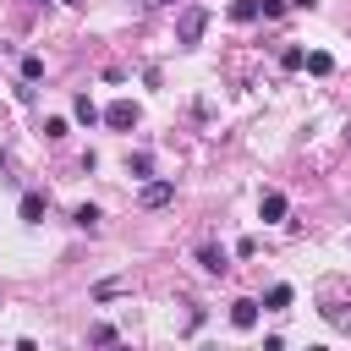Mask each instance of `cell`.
Listing matches in <instances>:
<instances>
[{
    "mask_svg": "<svg viewBox=\"0 0 351 351\" xmlns=\"http://www.w3.org/2000/svg\"><path fill=\"white\" fill-rule=\"evenodd\" d=\"M302 60H307V49H296V44L280 49V71H302Z\"/></svg>",
    "mask_w": 351,
    "mask_h": 351,
    "instance_id": "14",
    "label": "cell"
},
{
    "mask_svg": "<svg viewBox=\"0 0 351 351\" xmlns=\"http://www.w3.org/2000/svg\"><path fill=\"white\" fill-rule=\"evenodd\" d=\"M126 170H132L137 181H148V176H154V154H132V159H126Z\"/></svg>",
    "mask_w": 351,
    "mask_h": 351,
    "instance_id": "12",
    "label": "cell"
},
{
    "mask_svg": "<svg viewBox=\"0 0 351 351\" xmlns=\"http://www.w3.org/2000/svg\"><path fill=\"white\" fill-rule=\"evenodd\" d=\"M252 16H258V0H236L230 5V22H252Z\"/></svg>",
    "mask_w": 351,
    "mask_h": 351,
    "instance_id": "15",
    "label": "cell"
},
{
    "mask_svg": "<svg viewBox=\"0 0 351 351\" xmlns=\"http://www.w3.org/2000/svg\"><path fill=\"white\" fill-rule=\"evenodd\" d=\"M285 214H291V203H285V192H274V186H269V192L258 197V219H263V225H280Z\"/></svg>",
    "mask_w": 351,
    "mask_h": 351,
    "instance_id": "4",
    "label": "cell"
},
{
    "mask_svg": "<svg viewBox=\"0 0 351 351\" xmlns=\"http://www.w3.org/2000/svg\"><path fill=\"white\" fill-rule=\"evenodd\" d=\"M66 5H88V0H66Z\"/></svg>",
    "mask_w": 351,
    "mask_h": 351,
    "instance_id": "21",
    "label": "cell"
},
{
    "mask_svg": "<svg viewBox=\"0 0 351 351\" xmlns=\"http://www.w3.org/2000/svg\"><path fill=\"white\" fill-rule=\"evenodd\" d=\"M99 121L115 126V132H132V126H137V104H132V99H115L110 110H99Z\"/></svg>",
    "mask_w": 351,
    "mask_h": 351,
    "instance_id": "2",
    "label": "cell"
},
{
    "mask_svg": "<svg viewBox=\"0 0 351 351\" xmlns=\"http://www.w3.org/2000/svg\"><path fill=\"white\" fill-rule=\"evenodd\" d=\"M291 296H296V291H291V285H269V291H263V302H258V307H269V313H285V307H291Z\"/></svg>",
    "mask_w": 351,
    "mask_h": 351,
    "instance_id": "8",
    "label": "cell"
},
{
    "mask_svg": "<svg viewBox=\"0 0 351 351\" xmlns=\"http://www.w3.org/2000/svg\"><path fill=\"white\" fill-rule=\"evenodd\" d=\"M137 203H143V208H165V203H176V181H143Z\"/></svg>",
    "mask_w": 351,
    "mask_h": 351,
    "instance_id": "3",
    "label": "cell"
},
{
    "mask_svg": "<svg viewBox=\"0 0 351 351\" xmlns=\"http://www.w3.org/2000/svg\"><path fill=\"white\" fill-rule=\"evenodd\" d=\"M88 340H93V346H115V340H121V329H115V324H93V329H88Z\"/></svg>",
    "mask_w": 351,
    "mask_h": 351,
    "instance_id": "13",
    "label": "cell"
},
{
    "mask_svg": "<svg viewBox=\"0 0 351 351\" xmlns=\"http://www.w3.org/2000/svg\"><path fill=\"white\" fill-rule=\"evenodd\" d=\"M203 33H208V11H203V5H186V11L176 16V44L192 49V44H203Z\"/></svg>",
    "mask_w": 351,
    "mask_h": 351,
    "instance_id": "1",
    "label": "cell"
},
{
    "mask_svg": "<svg viewBox=\"0 0 351 351\" xmlns=\"http://www.w3.org/2000/svg\"><path fill=\"white\" fill-rule=\"evenodd\" d=\"M230 329H241V335L258 329V302H252V296H236V302H230Z\"/></svg>",
    "mask_w": 351,
    "mask_h": 351,
    "instance_id": "6",
    "label": "cell"
},
{
    "mask_svg": "<svg viewBox=\"0 0 351 351\" xmlns=\"http://www.w3.org/2000/svg\"><path fill=\"white\" fill-rule=\"evenodd\" d=\"M99 219H104V214H99V203H77V208H71V225H77V230H93Z\"/></svg>",
    "mask_w": 351,
    "mask_h": 351,
    "instance_id": "10",
    "label": "cell"
},
{
    "mask_svg": "<svg viewBox=\"0 0 351 351\" xmlns=\"http://www.w3.org/2000/svg\"><path fill=\"white\" fill-rule=\"evenodd\" d=\"M44 208H49V197H44V192H22V203H16L22 225H38V219H44Z\"/></svg>",
    "mask_w": 351,
    "mask_h": 351,
    "instance_id": "7",
    "label": "cell"
},
{
    "mask_svg": "<svg viewBox=\"0 0 351 351\" xmlns=\"http://www.w3.org/2000/svg\"><path fill=\"white\" fill-rule=\"evenodd\" d=\"M258 11L263 16H285V0H258Z\"/></svg>",
    "mask_w": 351,
    "mask_h": 351,
    "instance_id": "18",
    "label": "cell"
},
{
    "mask_svg": "<svg viewBox=\"0 0 351 351\" xmlns=\"http://www.w3.org/2000/svg\"><path fill=\"white\" fill-rule=\"evenodd\" d=\"M285 5H296V11H313V5H318V0H285Z\"/></svg>",
    "mask_w": 351,
    "mask_h": 351,
    "instance_id": "19",
    "label": "cell"
},
{
    "mask_svg": "<svg viewBox=\"0 0 351 351\" xmlns=\"http://www.w3.org/2000/svg\"><path fill=\"white\" fill-rule=\"evenodd\" d=\"M44 77V60L38 55H22V82H38Z\"/></svg>",
    "mask_w": 351,
    "mask_h": 351,
    "instance_id": "16",
    "label": "cell"
},
{
    "mask_svg": "<svg viewBox=\"0 0 351 351\" xmlns=\"http://www.w3.org/2000/svg\"><path fill=\"white\" fill-rule=\"evenodd\" d=\"M44 137L60 143V137H66V115H44Z\"/></svg>",
    "mask_w": 351,
    "mask_h": 351,
    "instance_id": "17",
    "label": "cell"
},
{
    "mask_svg": "<svg viewBox=\"0 0 351 351\" xmlns=\"http://www.w3.org/2000/svg\"><path fill=\"white\" fill-rule=\"evenodd\" d=\"M302 66H307V71H313V77H329V71H335V60H329V55H324V49H313V55H307V60H302Z\"/></svg>",
    "mask_w": 351,
    "mask_h": 351,
    "instance_id": "11",
    "label": "cell"
},
{
    "mask_svg": "<svg viewBox=\"0 0 351 351\" xmlns=\"http://www.w3.org/2000/svg\"><path fill=\"white\" fill-rule=\"evenodd\" d=\"M148 5H176V0H148Z\"/></svg>",
    "mask_w": 351,
    "mask_h": 351,
    "instance_id": "20",
    "label": "cell"
},
{
    "mask_svg": "<svg viewBox=\"0 0 351 351\" xmlns=\"http://www.w3.org/2000/svg\"><path fill=\"white\" fill-rule=\"evenodd\" d=\"M71 115H77L82 126H99V104H93L88 93H77V99H71Z\"/></svg>",
    "mask_w": 351,
    "mask_h": 351,
    "instance_id": "9",
    "label": "cell"
},
{
    "mask_svg": "<svg viewBox=\"0 0 351 351\" xmlns=\"http://www.w3.org/2000/svg\"><path fill=\"white\" fill-rule=\"evenodd\" d=\"M197 269H208V274H230V252H225L219 241H203V247H197Z\"/></svg>",
    "mask_w": 351,
    "mask_h": 351,
    "instance_id": "5",
    "label": "cell"
}]
</instances>
